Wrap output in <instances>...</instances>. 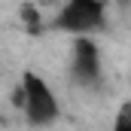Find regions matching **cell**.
Masks as SVG:
<instances>
[{
  "instance_id": "6da1fadb",
  "label": "cell",
  "mask_w": 131,
  "mask_h": 131,
  "mask_svg": "<svg viewBox=\"0 0 131 131\" xmlns=\"http://www.w3.org/2000/svg\"><path fill=\"white\" fill-rule=\"evenodd\" d=\"M21 110H25L28 122L37 125V128L52 125L58 119V98H55V92L34 70H25V76H21Z\"/></svg>"
},
{
  "instance_id": "7a4b0ae2",
  "label": "cell",
  "mask_w": 131,
  "mask_h": 131,
  "mask_svg": "<svg viewBox=\"0 0 131 131\" xmlns=\"http://www.w3.org/2000/svg\"><path fill=\"white\" fill-rule=\"evenodd\" d=\"M104 15H107V3L104 0H64V6L52 18V28L85 37L89 31L104 25Z\"/></svg>"
},
{
  "instance_id": "3957f363",
  "label": "cell",
  "mask_w": 131,
  "mask_h": 131,
  "mask_svg": "<svg viewBox=\"0 0 131 131\" xmlns=\"http://www.w3.org/2000/svg\"><path fill=\"white\" fill-rule=\"evenodd\" d=\"M70 73L79 85H95L101 79V49L95 40L76 37L73 40V58H70Z\"/></svg>"
},
{
  "instance_id": "277c9868",
  "label": "cell",
  "mask_w": 131,
  "mask_h": 131,
  "mask_svg": "<svg viewBox=\"0 0 131 131\" xmlns=\"http://www.w3.org/2000/svg\"><path fill=\"white\" fill-rule=\"evenodd\" d=\"M113 131H131V110H128V107H122V110H119Z\"/></svg>"
},
{
  "instance_id": "5b68a950",
  "label": "cell",
  "mask_w": 131,
  "mask_h": 131,
  "mask_svg": "<svg viewBox=\"0 0 131 131\" xmlns=\"http://www.w3.org/2000/svg\"><path fill=\"white\" fill-rule=\"evenodd\" d=\"M43 3H58V0H43Z\"/></svg>"
},
{
  "instance_id": "8992f818",
  "label": "cell",
  "mask_w": 131,
  "mask_h": 131,
  "mask_svg": "<svg viewBox=\"0 0 131 131\" xmlns=\"http://www.w3.org/2000/svg\"><path fill=\"white\" fill-rule=\"evenodd\" d=\"M119 3H125V0H119Z\"/></svg>"
}]
</instances>
